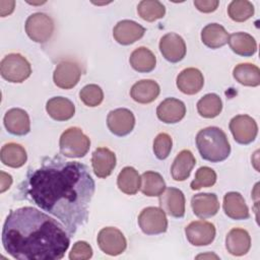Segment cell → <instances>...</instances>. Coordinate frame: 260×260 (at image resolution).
<instances>
[{
	"instance_id": "6",
	"label": "cell",
	"mask_w": 260,
	"mask_h": 260,
	"mask_svg": "<svg viewBox=\"0 0 260 260\" xmlns=\"http://www.w3.org/2000/svg\"><path fill=\"white\" fill-rule=\"evenodd\" d=\"M25 32L28 38L40 44L48 42L54 32V21L51 16L43 12L30 14L25 21Z\"/></svg>"
},
{
	"instance_id": "30",
	"label": "cell",
	"mask_w": 260,
	"mask_h": 260,
	"mask_svg": "<svg viewBox=\"0 0 260 260\" xmlns=\"http://www.w3.org/2000/svg\"><path fill=\"white\" fill-rule=\"evenodd\" d=\"M166 189V183L159 173L146 171L140 177V190L148 197L159 196Z\"/></svg>"
},
{
	"instance_id": "35",
	"label": "cell",
	"mask_w": 260,
	"mask_h": 260,
	"mask_svg": "<svg viewBox=\"0 0 260 260\" xmlns=\"http://www.w3.org/2000/svg\"><path fill=\"white\" fill-rule=\"evenodd\" d=\"M228 14L236 22H244L254 15V5L248 0H234L228 6Z\"/></svg>"
},
{
	"instance_id": "19",
	"label": "cell",
	"mask_w": 260,
	"mask_h": 260,
	"mask_svg": "<svg viewBox=\"0 0 260 260\" xmlns=\"http://www.w3.org/2000/svg\"><path fill=\"white\" fill-rule=\"evenodd\" d=\"M191 207L193 213L199 218H208L218 212V198L214 193L195 194L191 199Z\"/></svg>"
},
{
	"instance_id": "1",
	"label": "cell",
	"mask_w": 260,
	"mask_h": 260,
	"mask_svg": "<svg viewBox=\"0 0 260 260\" xmlns=\"http://www.w3.org/2000/svg\"><path fill=\"white\" fill-rule=\"evenodd\" d=\"M95 184L85 165L58 156L44 158L29 170L19 195L57 217L72 237L88 219Z\"/></svg>"
},
{
	"instance_id": "39",
	"label": "cell",
	"mask_w": 260,
	"mask_h": 260,
	"mask_svg": "<svg viewBox=\"0 0 260 260\" xmlns=\"http://www.w3.org/2000/svg\"><path fill=\"white\" fill-rule=\"evenodd\" d=\"M92 256V249L85 241H77L69 253L70 260H87Z\"/></svg>"
},
{
	"instance_id": "26",
	"label": "cell",
	"mask_w": 260,
	"mask_h": 260,
	"mask_svg": "<svg viewBox=\"0 0 260 260\" xmlns=\"http://www.w3.org/2000/svg\"><path fill=\"white\" fill-rule=\"evenodd\" d=\"M229 32L218 23H209L201 30L202 43L210 49H218L228 44Z\"/></svg>"
},
{
	"instance_id": "7",
	"label": "cell",
	"mask_w": 260,
	"mask_h": 260,
	"mask_svg": "<svg viewBox=\"0 0 260 260\" xmlns=\"http://www.w3.org/2000/svg\"><path fill=\"white\" fill-rule=\"evenodd\" d=\"M138 224L145 235L162 234L168 229L166 212L160 207H145L138 215Z\"/></svg>"
},
{
	"instance_id": "9",
	"label": "cell",
	"mask_w": 260,
	"mask_h": 260,
	"mask_svg": "<svg viewBox=\"0 0 260 260\" xmlns=\"http://www.w3.org/2000/svg\"><path fill=\"white\" fill-rule=\"evenodd\" d=\"M229 127L234 139L240 144L253 142L258 134L257 123L249 115H237L231 120Z\"/></svg>"
},
{
	"instance_id": "42",
	"label": "cell",
	"mask_w": 260,
	"mask_h": 260,
	"mask_svg": "<svg viewBox=\"0 0 260 260\" xmlns=\"http://www.w3.org/2000/svg\"><path fill=\"white\" fill-rule=\"evenodd\" d=\"M0 192L4 193L7 189L10 188L12 184V177L9 174H6L5 172H0Z\"/></svg>"
},
{
	"instance_id": "27",
	"label": "cell",
	"mask_w": 260,
	"mask_h": 260,
	"mask_svg": "<svg viewBox=\"0 0 260 260\" xmlns=\"http://www.w3.org/2000/svg\"><path fill=\"white\" fill-rule=\"evenodd\" d=\"M228 43L232 51L240 56L250 57L257 51V43L255 39L247 32L238 31L232 34L229 37Z\"/></svg>"
},
{
	"instance_id": "4",
	"label": "cell",
	"mask_w": 260,
	"mask_h": 260,
	"mask_svg": "<svg viewBox=\"0 0 260 260\" xmlns=\"http://www.w3.org/2000/svg\"><path fill=\"white\" fill-rule=\"evenodd\" d=\"M89 147V138L78 127H70L60 136L59 148L61 154L65 157H82L88 152Z\"/></svg>"
},
{
	"instance_id": "14",
	"label": "cell",
	"mask_w": 260,
	"mask_h": 260,
	"mask_svg": "<svg viewBox=\"0 0 260 260\" xmlns=\"http://www.w3.org/2000/svg\"><path fill=\"white\" fill-rule=\"evenodd\" d=\"M159 51L162 57L171 63L181 61L186 55V44L181 36L169 32L161 37L159 41Z\"/></svg>"
},
{
	"instance_id": "3",
	"label": "cell",
	"mask_w": 260,
	"mask_h": 260,
	"mask_svg": "<svg viewBox=\"0 0 260 260\" xmlns=\"http://www.w3.org/2000/svg\"><path fill=\"white\" fill-rule=\"evenodd\" d=\"M196 146L201 157L210 162L222 161L231 153L226 134L215 126L206 127L197 133Z\"/></svg>"
},
{
	"instance_id": "29",
	"label": "cell",
	"mask_w": 260,
	"mask_h": 260,
	"mask_svg": "<svg viewBox=\"0 0 260 260\" xmlns=\"http://www.w3.org/2000/svg\"><path fill=\"white\" fill-rule=\"evenodd\" d=\"M129 63L134 70L141 73H147L155 68L156 58L149 49L139 47L131 53Z\"/></svg>"
},
{
	"instance_id": "34",
	"label": "cell",
	"mask_w": 260,
	"mask_h": 260,
	"mask_svg": "<svg viewBox=\"0 0 260 260\" xmlns=\"http://www.w3.org/2000/svg\"><path fill=\"white\" fill-rule=\"evenodd\" d=\"M137 12L143 20L152 22L165 16L166 7L157 0H142L137 5Z\"/></svg>"
},
{
	"instance_id": "36",
	"label": "cell",
	"mask_w": 260,
	"mask_h": 260,
	"mask_svg": "<svg viewBox=\"0 0 260 260\" xmlns=\"http://www.w3.org/2000/svg\"><path fill=\"white\" fill-rule=\"evenodd\" d=\"M216 173L209 167H201L196 173L194 180L191 182L190 187L192 190H199L201 188H208L215 184Z\"/></svg>"
},
{
	"instance_id": "16",
	"label": "cell",
	"mask_w": 260,
	"mask_h": 260,
	"mask_svg": "<svg viewBox=\"0 0 260 260\" xmlns=\"http://www.w3.org/2000/svg\"><path fill=\"white\" fill-rule=\"evenodd\" d=\"M6 130L13 135L22 136L30 131V120L28 114L19 108L8 110L3 118Z\"/></svg>"
},
{
	"instance_id": "31",
	"label": "cell",
	"mask_w": 260,
	"mask_h": 260,
	"mask_svg": "<svg viewBox=\"0 0 260 260\" xmlns=\"http://www.w3.org/2000/svg\"><path fill=\"white\" fill-rule=\"evenodd\" d=\"M234 78L245 86H258L260 84V69L252 63L238 64L233 70Z\"/></svg>"
},
{
	"instance_id": "22",
	"label": "cell",
	"mask_w": 260,
	"mask_h": 260,
	"mask_svg": "<svg viewBox=\"0 0 260 260\" xmlns=\"http://www.w3.org/2000/svg\"><path fill=\"white\" fill-rule=\"evenodd\" d=\"M224 213L232 219H247L250 216L249 208L244 197L239 192H228L222 203Z\"/></svg>"
},
{
	"instance_id": "5",
	"label": "cell",
	"mask_w": 260,
	"mask_h": 260,
	"mask_svg": "<svg viewBox=\"0 0 260 260\" xmlns=\"http://www.w3.org/2000/svg\"><path fill=\"white\" fill-rule=\"evenodd\" d=\"M0 73L8 82L20 83L30 76L31 66L22 55L10 53L1 60Z\"/></svg>"
},
{
	"instance_id": "40",
	"label": "cell",
	"mask_w": 260,
	"mask_h": 260,
	"mask_svg": "<svg viewBox=\"0 0 260 260\" xmlns=\"http://www.w3.org/2000/svg\"><path fill=\"white\" fill-rule=\"evenodd\" d=\"M219 1L217 0H195L194 6L203 13H210L216 10Z\"/></svg>"
},
{
	"instance_id": "41",
	"label": "cell",
	"mask_w": 260,
	"mask_h": 260,
	"mask_svg": "<svg viewBox=\"0 0 260 260\" xmlns=\"http://www.w3.org/2000/svg\"><path fill=\"white\" fill-rule=\"evenodd\" d=\"M14 6H15V2L13 0H11V1L1 0L0 1V15L2 17H5V16L11 14L14 10Z\"/></svg>"
},
{
	"instance_id": "37",
	"label": "cell",
	"mask_w": 260,
	"mask_h": 260,
	"mask_svg": "<svg viewBox=\"0 0 260 260\" xmlns=\"http://www.w3.org/2000/svg\"><path fill=\"white\" fill-rule=\"evenodd\" d=\"M79 98L85 106L93 108L102 104L104 92L98 84H87L80 89Z\"/></svg>"
},
{
	"instance_id": "8",
	"label": "cell",
	"mask_w": 260,
	"mask_h": 260,
	"mask_svg": "<svg viewBox=\"0 0 260 260\" xmlns=\"http://www.w3.org/2000/svg\"><path fill=\"white\" fill-rule=\"evenodd\" d=\"M98 245L107 255L118 256L122 254L127 247V241L123 233L114 226L103 228L98 234Z\"/></svg>"
},
{
	"instance_id": "20",
	"label": "cell",
	"mask_w": 260,
	"mask_h": 260,
	"mask_svg": "<svg viewBox=\"0 0 260 260\" xmlns=\"http://www.w3.org/2000/svg\"><path fill=\"white\" fill-rule=\"evenodd\" d=\"M204 85V77L201 71L194 67L182 70L177 76V86L185 94H195L199 92Z\"/></svg>"
},
{
	"instance_id": "24",
	"label": "cell",
	"mask_w": 260,
	"mask_h": 260,
	"mask_svg": "<svg viewBox=\"0 0 260 260\" xmlns=\"http://www.w3.org/2000/svg\"><path fill=\"white\" fill-rule=\"evenodd\" d=\"M196 165V159L189 149L181 150L175 157L171 167V175L175 181H185Z\"/></svg>"
},
{
	"instance_id": "17",
	"label": "cell",
	"mask_w": 260,
	"mask_h": 260,
	"mask_svg": "<svg viewBox=\"0 0 260 260\" xmlns=\"http://www.w3.org/2000/svg\"><path fill=\"white\" fill-rule=\"evenodd\" d=\"M91 166L96 177H109L116 167V154L107 147H98L91 155Z\"/></svg>"
},
{
	"instance_id": "25",
	"label": "cell",
	"mask_w": 260,
	"mask_h": 260,
	"mask_svg": "<svg viewBox=\"0 0 260 260\" xmlns=\"http://www.w3.org/2000/svg\"><path fill=\"white\" fill-rule=\"evenodd\" d=\"M48 115L56 121H67L75 114V106L67 98L54 96L46 104Z\"/></svg>"
},
{
	"instance_id": "33",
	"label": "cell",
	"mask_w": 260,
	"mask_h": 260,
	"mask_svg": "<svg viewBox=\"0 0 260 260\" xmlns=\"http://www.w3.org/2000/svg\"><path fill=\"white\" fill-rule=\"evenodd\" d=\"M222 110V102L218 94L207 93L203 95L197 103L198 114L207 119L217 117Z\"/></svg>"
},
{
	"instance_id": "38",
	"label": "cell",
	"mask_w": 260,
	"mask_h": 260,
	"mask_svg": "<svg viewBox=\"0 0 260 260\" xmlns=\"http://www.w3.org/2000/svg\"><path fill=\"white\" fill-rule=\"evenodd\" d=\"M172 146L173 140L168 133L161 132L153 140V152L158 159H166L171 153Z\"/></svg>"
},
{
	"instance_id": "32",
	"label": "cell",
	"mask_w": 260,
	"mask_h": 260,
	"mask_svg": "<svg viewBox=\"0 0 260 260\" xmlns=\"http://www.w3.org/2000/svg\"><path fill=\"white\" fill-rule=\"evenodd\" d=\"M118 188L127 195H134L140 189V176L133 167H125L117 178Z\"/></svg>"
},
{
	"instance_id": "18",
	"label": "cell",
	"mask_w": 260,
	"mask_h": 260,
	"mask_svg": "<svg viewBox=\"0 0 260 260\" xmlns=\"http://www.w3.org/2000/svg\"><path fill=\"white\" fill-rule=\"evenodd\" d=\"M186 114L185 104L178 99L168 98L164 100L156 109L157 118L167 124H175L180 122Z\"/></svg>"
},
{
	"instance_id": "15",
	"label": "cell",
	"mask_w": 260,
	"mask_h": 260,
	"mask_svg": "<svg viewBox=\"0 0 260 260\" xmlns=\"http://www.w3.org/2000/svg\"><path fill=\"white\" fill-rule=\"evenodd\" d=\"M145 32V28L130 19L119 21L113 28V37L115 41L121 45L127 46L140 40Z\"/></svg>"
},
{
	"instance_id": "2",
	"label": "cell",
	"mask_w": 260,
	"mask_h": 260,
	"mask_svg": "<svg viewBox=\"0 0 260 260\" xmlns=\"http://www.w3.org/2000/svg\"><path fill=\"white\" fill-rule=\"evenodd\" d=\"M69 237L63 224L31 206L11 210L2 229L4 250L19 260H60Z\"/></svg>"
},
{
	"instance_id": "21",
	"label": "cell",
	"mask_w": 260,
	"mask_h": 260,
	"mask_svg": "<svg viewBox=\"0 0 260 260\" xmlns=\"http://www.w3.org/2000/svg\"><path fill=\"white\" fill-rule=\"evenodd\" d=\"M225 248L234 256H243L251 248V238L249 233L240 228L232 229L225 237Z\"/></svg>"
},
{
	"instance_id": "12",
	"label": "cell",
	"mask_w": 260,
	"mask_h": 260,
	"mask_svg": "<svg viewBox=\"0 0 260 260\" xmlns=\"http://www.w3.org/2000/svg\"><path fill=\"white\" fill-rule=\"evenodd\" d=\"M107 126L114 135L126 136L135 126V117L128 109H115L107 116Z\"/></svg>"
},
{
	"instance_id": "28",
	"label": "cell",
	"mask_w": 260,
	"mask_h": 260,
	"mask_svg": "<svg viewBox=\"0 0 260 260\" xmlns=\"http://www.w3.org/2000/svg\"><path fill=\"white\" fill-rule=\"evenodd\" d=\"M0 158L3 165L10 168H20L27 159V154L24 147L15 142H9L2 146Z\"/></svg>"
},
{
	"instance_id": "43",
	"label": "cell",
	"mask_w": 260,
	"mask_h": 260,
	"mask_svg": "<svg viewBox=\"0 0 260 260\" xmlns=\"http://www.w3.org/2000/svg\"><path fill=\"white\" fill-rule=\"evenodd\" d=\"M203 256H206V255H199V256H197L196 258H200V257H203ZM209 257H212V256H214V257H217V256H215V255H208Z\"/></svg>"
},
{
	"instance_id": "13",
	"label": "cell",
	"mask_w": 260,
	"mask_h": 260,
	"mask_svg": "<svg viewBox=\"0 0 260 260\" xmlns=\"http://www.w3.org/2000/svg\"><path fill=\"white\" fill-rule=\"evenodd\" d=\"M160 208L170 216L181 218L185 215L184 193L175 187L166 188L158 196Z\"/></svg>"
},
{
	"instance_id": "10",
	"label": "cell",
	"mask_w": 260,
	"mask_h": 260,
	"mask_svg": "<svg viewBox=\"0 0 260 260\" xmlns=\"http://www.w3.org/2000/svg\"><path fill=\"white\" fill-rule=\"evenodd\" d=\"M215 234L214 224L206 220H194L185 228L187 240L191 245L197 247L211 244L215 238Z\"/></svg>"
},
{
	"instance_id": "11",
	"label": "cell",
	"mask_w": 260,
	"mask_h": 260,
	"mask_svg": "<svg viewBox=\"0 0 260 260\" xmlns=\"http://www.w3.org/2000/svg\"><path fill=\"white\" fill-rule=\"evenodd\" d=\"M81 69L79 65L71 60L60 62L53 73L54 83L62 89L73 88L79 81Z\"/></svg>"
},
{
	"instance_id": "23",
	"label": "cell",
	"mask_w": 260,
	"mask_h": 260,
	"mask_svg": "<svg viewBox=\"0 0 260 260\" xmlns=\"http://www.w3.org/2000/svg\"><path fill=\"white\" fill-rule=\"evenodd\" d=\"M160 92L159 85L152 79H142L135 82L131 89L130 95L136 103L149 104L156 100Z\"/></svg>"
}]
</instances>
